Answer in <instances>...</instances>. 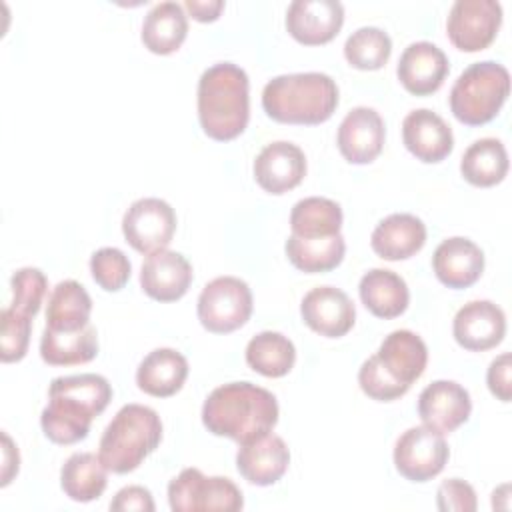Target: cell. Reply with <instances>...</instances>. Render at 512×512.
Wrapping results in <instances>:
<instances>
[{"label":"cell","instance_id":"60d3db41","mask_svg":"<svg viewBox=\"0 0 512 512\" xmlns=\"http://www.w3.org/2000/svg\"><path fill=\"white\" fill-rule=\"evenodd\" d=\"M510 352H502L500 356H496L490 366H488V374H486V382L490 392L502 400V402H510L512 398V384H510Z\"/></svg>","mask_w":512,"mask_h":512},{"label":"cell","instance_id":"5bb4252c","mask_svg":"<svg viewBox=\"0 0 512 512\" xmlns=\"http://www.w3.org/2000/svg\"><path fill=\"white\" fill-rule=\"evenodd\" d=\"M308 328L326 338H340L354 326L356 308L346 292L334 286L312 288L300 304Z\"/></svg>","mask_w":512,"mask_h":512},{"label":"cell","instance_id":"277c9868","mask_svg":"<svg viewBox=\"0 0 512 512\" xmlns=\"http://www.w3.org/2000/svg\"><path fill=\"white\" fill-rule=\"evenodd\" d=\"M338 106V86L324 72H296L272 78L262 90L264 112L282 124H320Z\"/></svg>","mask_w":512,"mask_h":512},{"label":"cell","instance_id":"d590c367","mask_svg":"<svg viewBox=\"0 0 512 512\" xmlns=\"http://www.w3.org/2000/svg\"><path fill=\"white\" fill-rule=\"evenodd\" d=\"M12 302L10 306L30 318H34L42 306L48 290V280L42 270L26 266L12 274Z\"/></svg>","mask_w":512,"mask_h":512},{"label":"cell","instance_id":"83f0119b","mask_svg":"<svg viewBox=\"0 0 512 512\" xmlns=\"http://www.w3.org/2000/svg\"><path fill=\"white\" fill-rule=\"evenodd\" d=\"M188 32L184 8L178 2H160L150 8L142 24V42L154 54H170L180 48Z\"/></svg>","mask_w":512,"mask_h":512},{"label":"cell","instance_id":"7bdbcfd3","mask_svg":"<svg viewBox=\"0 0 512 512\" xmlns=\"http://www.w3.org/2000/svg\"><path fill=\"white\" fill-rule=\"evenodd\" d=\"M184 6L192 14V18H196L198 22H212L220 16L224 2L222 0H208V2L206 0H186Z\"/></svg>","mask_w":512,"mask_h":512},{"label":"cell","instance_id":"52a82bcc","mask_svg":"<svg viewBox=\"0 0 512 512\" xmlns=\"http://www.w3.org/2000/svg\"><path fill=\"white\" fill-rule=\"evenodd\" d=\"M168 504L174 512H236L244 506V498L230 478L204 476L198 468H184L168 484Z\"/></svg>","mask_w":512,"mask_h":512},{"label":"cell","instance_id":"8992f818","mask_svg":"<svg viewBox=\"0 0 512 512\" xmlns=\"http://www.w3.org/2000/svg\"><path fill=\"white\" fill-rule=\"evenodd\" d=\"M510 92L508 70L494 62L470 64L450 90V110L456 120L468 126L490 122L504 106Z\"/></svg>","mask_w":512,"mask_h":512},{"label":"cell","instance_id":"44dd1931","mask_svg":"<svg viewBox=\"0 0 512 512\" xmlns=\"http://www.w3.org/2000/svg\"><path fill=\"white\" fill-rule=\"evenodd\" d=\"M402 140L410 154L422 162H440L454 148V136L442 116L428 108L406 114L402 122Z\"/></svg>","mask_w":512,"mask_h":512},{"label":"cell","instance_id":"ba28073f","mask_svg":"<svg viewBox=\"0 0 512 512\" xmlns=\"http://www.w3.org/2000/svg\"><path fill=\"white\" fill-rule=\"evenodd\" d=\"M252 314V292L236 276L210 280L198 296V320L214 334H228L248 322Z\"/></svg>","mask_w":512,"mask_h":512},{"label":"cell","instance_id":"3957f363","mask_svg":"<svg viewBox=\"0 0 512 512\" xmlns=\"http://www.w3.org/2000/svg\"><path fill=\"white\" fill-rule=\"evenodd\" d=\"M248 76L232 62H218L198 80V118L206 136L226 142L240 136L250 118Z\"/></svg>","mask_w":512,"mask_h":512},{"label":"cell","instance_id":"1f68e13d","mask_svg":"<svg viewBox=\"0 0 512 512\" xmlns=\"http://www.w3.org/2000/svg\"><path fill=\"white\" fill-rule=\"evenodd\" d=\"M344 238L342 234L324 236V238H302L290 234L286 240L288 260L302 272L316 274L336 268L344 258Z\"/></svg>","mask_w":512,"mask_h":512},{"label":"cell","instance_id":"4dcf8cb0","mask_svg":"<svg viewBox=\"0 0 512 512\" xmlns=\"http://www.w3.org/2000/svg\"><path fill=\"white\" fill-rule=\"evenodd\" d=\"M460 172L474 186H494L508 172V152L498 138H480L470 144L460 160Z\"/></svg>","mask_w":512,"mask_h":512},{"label":"cell","instance_id":"9a60e30c","mask_svg":"<svg viewBox=\"0 0 512 512\" xmlns=\"http://www.w3.org/2000/svg\"><path fill=\"white\" fill-rule=\"evenodd\" d=\"M452 334L466 350H490L500 344L506 334V316L502 308L490 300H472L456 312Z\"/></svg>","mask_w":512,"mask_h":512},{"label":"cell","instance_id":"b9f144b4","mask_svg":"<svg viewBox=\"0 0 512 512\" xmlns=\"http://www.w3.org/2000/svg\"><path fill=\"white\" fill-rule=\"evenodd\" d=\"M154 500L148 488L144 486H126L116 492L114 500L110 502V510L114 512H130V510H140V512H154Z\"/></svg>","mask_w":512,"mask_h":512},{"label":"cell","instance_id":"d4e9b609","mask_svg":"<svg viewBox=\"0 0 512 512\" xmlns=\"http://www.w3.org/2000/svg\"><path fill=\"white\" fill-rule=\"evenodd\" d=\"M188 376L186 358L174 348L152 350L136 370V384L142 392L166 398L176 394Z\"/></svg>","mask_w":512,"mask_h":512},{"label":"cell","instance_id":"5b68a950","mask_svg":"<svg viewBox=\"0 0 512 512\" xmlns=\"http://www.w3.org/2000/svg\"><path fill=\"white\" fill-rule=\"evenodd\" d=\"M162 440V422L156 410L144 404L122 406L106 426L98 456L114 474L136 470Z\"/></svg>","mask_w":512,"mask_h":512},{"label":"cell","instance_id":"d6986e66","mask_svg":"<svg viewBox=\"0 0 512 512\" xmlns=\"http://www.w3.org/2000/svg\"><path fill=\"white\" fill-rule=\"evenodd\" d=\"M396 74L410 94L428 96L444 84L448 76V58L432 42H412L404 48Z\"/></svg>","mask_w":512,"mask_h":512},{"label":"cell","instance_id":"e0dca14e","mask_svg":"<svg viewBox=\"0 0 512 512\" xmlns=\"http://www.w3.org/2000/svg\"><path fill=\"white\" fill-rule=\"evenodd\" d=\"M306 174L304 152L286 140L266 144L254 160V178L270 194H284L298 186Z\"/></svg>","mask_w":512,"mask_h":512},{"label":"cell","instance_id":"f1b7e54d","mask_svg":"<svg viewBox=\"0 0 512 512\" xmlns=\"http://www.w3.org/2000/svg\"><path fill=\"white\" fill-rule=\"evenodd\" d=\"M98 354V334L92 324L72 330L54 332L44 328L40 338V356L50 366H74L94 360Z\"/></svg>","mask_w":512,"mask_h":512},{"label":"cell","instance_id":"ab89813d","mask_svg":"<svg viewBox=\"0 0 512 512\" xmlns=\"http://www.w3.org/2000/svg\"><path fill=\"white\" fill-rule=\"evenodd\" d=\"M436 506L442 512H474L478 508V500L474 488L468 482L450 478L438 486Z\"/></svg>","mask_w":512,"mask_h":512},{"label":"cell","instance_id":"7402d4cb","mask_svg":"<svg viewBox=\"0 0 512 512\" xmlns=\"http://www.w3.org/2000/svg\"><path fill=\"white\" fill-rule=\"evenodd\" d=\"M436 278L454 290L472 286L484 270V252L468 238L452 236L442 240L432 256Z\"/></svg>","mask_w":512,"mask_h":512},{"label":"cell","instance_id":"8fae6325","mask_svg":"<svg viewBox=\"0 0 512 512\" xmlns=\"http://www.w3.org/2000/svg\"><path fill=\"white\" fill-rule=\"evenodd\" d=\"M176 230V214L172 206L160 198H140L130 204L122 218L126 242L142 252L152 254L164 250Z\"/></svg>","mask_w":512,"mask_h":512},{"label":"cell","instance_id":"f546056e","mask_svg":"<svg viewBox=\"0 0 512 512\" xmlns=\"http://www.w3.org/2000/svg\"><path fill=\"white\" fill-rule=\"evenodd\" d=\"M108 468L100 456L92 452L72 454L60 470V486L64 494L74 502H92L102 496L108 476Z\"/></svg>","mask_w":512,"mask_h":512},{"label":"cell","instance_id":"74e56055","mask_svg":"<svg viewBox=\"0 0 512 512\" xmlns=\"http://www.w3.org/2000/svg\"><path fill=\"white\" fill-rule=\"evenodd\" d=\"M0 320H2L0 358L2 362H18L28 352L32 318L8 306L0 312Z\"/></svg>","mask_w":512,"mask_h":512},{"label":"cell","instance_id":"7c38bea8","mask_svg":"<svg viewBox=\"0 0 512 512\" xmlns=\"http://www.w3.org/2000/svg\"><path fill=\"white\" fill-rule=\"evenodd\" d=\"M472 412L470 394L454 380H434L418 396V416L424 426L450 434L462 426Z\"/></svg>","mask_w":512,"mask_h":512},{"label":"cell","instance_id":"f35d334b","mask_svg":"<svg viewBox=\"0 0 512 512\" xmlns=\"http://www.w3.org/2000/svg\"><path fill=\"white\" fill-rule=\"evenodd\" d=\"M358 384H360V388L366 396H370L372 400H378V402L396 400V398L404 396L410 390V386L394 380L382 368L376 354L362 362V366L358 370Z\"/></svg>","mask_w":512,"mask_h":512},{"label":"cell","instance_id":"4fadbf2b","mask_svg":"<svg viewBox=\"0 0 512 512\" xmlns=\"http://www.w3.org/2000/svg\"><path fill=\"white\" fill-rule=\"evenodd\" d=\"M344 22L338 0H294L286 10V30L306 46L330 42Z\"/></svg>","mask_w":512,"mask_h":512},{"label":"cell","instance_id":"8d00e7d4","mask_svg":"<svg viewBox=\"0 0 512 512\" xmlns=\"http://www.w3.org/2000/svg\"><path fill=\"white\" fill-rule=\"evenodd\" d=\"M130 260L120 248H100L90 258V272L96 284L108 292H116L124 288L130 278Z\"/></svg>","mask_w":512,"mask_h":512},{"label":"cell","instance_id":"ac0fdd59","mask_svg":"<svg viewBox=\"0 0 512 512\" xmlns=\"http://www.w3.org/2000/svg\"><path fill=\"white\" fill-rule=\"evenodd\" d=\"M290 464V450L276 434H262L242 442L236 454V468L256 486H270L278 482Z\"/></svg>","mask_w":512,"mask_h":512},{"label":"cell","instance_id":"7a4b0ae2","mask_svg":"<svg viewBox=\"0 0 512 512\" xmlns=\"http://www.w3.org/2000/svg\"><path fill=\"white\" fill-rule=\"evenodd\" d=\"M208 432L238 444L270 432L278 422L276 396L252 382H230L214 388L202 406Z\"/></svg>","mask_w":512,"mask_h":512},{"label":"cell","instance_id":"603a6c76","mask_svg":"<svg viewBox=\"0 0 512 512\" xmlns=\"http://www.w3.org/2000/svg\"><path fill=\"white\" fill-rule=\"evenodd\" d=\"M426 242L424 222L406 212L390 214L378 222L370 236L372 250L384 260H406Z\"/></svg>","mask_w":512,"mask_h":512},{"label":"cell","instance_id":"30bf717a","mask_svg":"<svg viewBox=\"0 0 512 512\" xmlns=\"http://www.w3.org/2000/svg\"><path fill=\"white\" fill-rule=\"evenodd\" d=\"M502 24V6L496 0H456L448 12L446 32L462 52H478L492 44Z\"/></svg>","mask_w":512,"mask_h":512},{"label":"cell","instance_id":"4316f807","mask_svg":"<svg viewBox=\"0 0 512 512\" xmlns=\"http://www.w3.org/2000/svg\"><path fill=\"white\" fill-rule=\"evenodd\" d=\"M92 298L76 280H62L54 286L46 306V328L72 332L90 324Z\"/></svg>","mask_w":512,"mask_h":512},{"label":"cell","instance_id":"cb8c5ba5","mask_svg":"<svg viewBox=\"0 0 512 512\" xmlns=\"http://www.w3.org/2000/svg\"><path fill=\"white\" fill-rule=\"evenodd\" d=\"M376 358L394 380L412 386L426 368L428 348L418 334L410 330H394L382 340Z\"/></svg>","mask_w":512,"mask_h":512},{"label":"cell","instance_id":"e575fe53","mask_svg":"<svg viewBox=\"0 0 512 512\" xmlns=\"http://www.w3.org/2000/svg\"><path fill=\"white\" fill-rule=\"evenodd\" d=\"M392 52L390 36L376 26H362L354 30L344 42V56L350 66L358 70L382 68Z\"/></svg>","mask_w":512,"mask_h":512},{"label":"cell","instance_id":"d6a6232c","mask_svg":"<svg viewBox=\"0 0 512 512\" xmlns=\"http://www.w3.org/2000/svg\"><path fill=\"white\" fill-rule=\"evenodd\" d=\"M296 360V348L290 338L280 332L264 330L250 338L246 346L248 366L268 378L286 376Z\"/></svg>","mask_w":512,"mask_h":512},{"label":"cell","instance_id":"484cf974","mask_svg":"<svg viewBox=\"0 0 512 512\" xmlns=\"http://www.w3.org/2000/svg\"><path fill=\"white\" fill-rule=\"evenodd\" d=\"M360 300L378 318L390 320L408 308L410 292L402 276L386 268H372L360 278Z\"/></svg>","mask_w":512,"mask_h":512},{"label":"cell","instance_id":"2e32d148","mask_svg":"<svg viewBox=\"0 0 512 512\" xmlns=\"http://www.w3.org/2000/svg\"><path fill=\"white\" fill-rule=\"evenodd\" d=\"M384 120L368 106L352 108L338 126V150L350 164L372 162L384 146Z\"/></svg>","mask_w":512,"mask_h":512},{"label":"cell","instance_id":"ee69618b","mask_svg":"<svg viewBox=\"0 0 512 512\" xmlns=\"http://www.w3.org/2000/svg\"><path fill=\"white\" fill-rule=\"evenodd\" d=\"M2 442H4V464H2V486L10 484L12 476L18 472V462H20V456H18V450L14 448L10 436L6 432H2Z\"/></svg>","mask_w":512,"mask_h":512},{"label":"cell","instance_id":"9c48e42d","mask_svg":"<svg viewBox=\"0 0 512 512\" xmlns=\"http://www.w3.org/2000/svg\"><path fill=\"white\" fill-rule=\"evenodd\" d=\"M448 456L444 434L428 426L408 428L394 446V466L410 482H428L438 476Z\"/></svg>","mask_w":512,"mask_h":512},{"label":"cell","instance_id":"ffe728a7","mask_svg":"<svg viewBox=\"0 0 512 512\" xmlns=\"http://www.w3.org/2000/svg\"><path fill=\"white\" fill-rule=\"evenodd\" d=\"M192 282L190 262L174 250H156L146 256L140 270L142 290L158 302L182 298Z\"/></svg>","mask_w":512,"mask_h":512},{"label":"cell","instance_id":"836d02e7","mask_svg":"<svg viewBox=\"0 0 512 512\" xmlns=\"http://www.w3.org/2000/svg\"><path fill=\"white\" fill-rule=\"evenodd\" d=\"M342 208L322 196H308L294 204L290 212L292 234L302 238H324L340 234Z\"/></svg>","mask_w":512,"mask_h":512},{"label":"cell","instance_id":"6da1fadb","mask_svg":"<svg viewBox=\"0 0 512 512\" xmlns=\"http://www.w3.org/2000/svg\"><path fill=\"white\" fill-rule=\"evenodd\" d=\"M112 400V388L100 374L60 376L50 382L40 424L48 440L74 444L88 436L92 420Z\"/></svg>","mask_w":512,"mask_h":512}]
</instances>
